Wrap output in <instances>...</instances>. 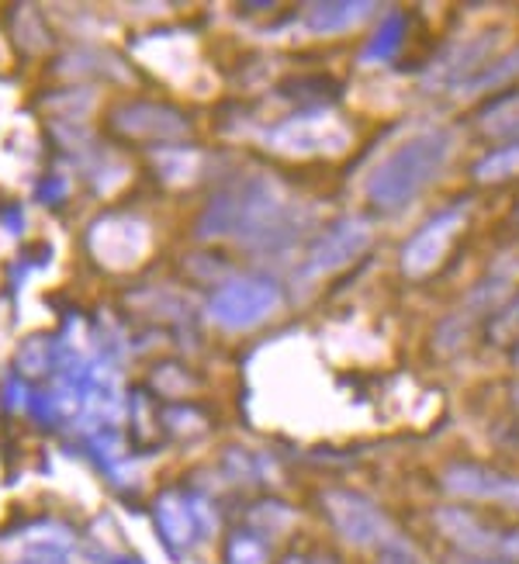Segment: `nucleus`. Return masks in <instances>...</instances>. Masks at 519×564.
<instances>
[{
    "mask_svg": "<svg viewBox=\"0 0 519 564\" xmlns=\"http://www.w3.org/2000/svg\"><path fill=\"white\" fill-rule=\"evenodd\" d=\"M451 156H454V132L447 129L419 132L409 142H402L391 156L381 160V166L367 181V198L378 208H402L440 177V170L451 163Z\"/></svg>",
    "mask_w": 519,
    "mask_h": 564,
    "instance_id": "obj_1",
    "label": "nucleus"
},
{
    "mask_svg": "<svg viewBox=\"0 0 519 564\" xmlns=\"http://www.w3.org/2000/svg\"><path fill=\"white\" fill-rule=\"evenodd\" d=\"M278 308H281V291L274 281L236 278L215 291L208 315L215 326L229 329V333H242V329H253V326L267 323Z\"/></svg>",
    "mask_w": 519,
    "mask_h": 564,
    "instance_id": "obj_2",
    "label": "nucleus"
},
{
    "mask_svg": "<svg viewBox=\"0 0 519 564\" xmlns=\"http://www.w3.org/2000/svg\"><path fill=\"white\" fill-rule=\"evenodd\" d=\"M270 145L288 156H336L350 145V129L329 111L294 115L270 132Z\"/></svg>",
    "mask_w": 519,
    "mask_h": 564,
    "instance_id": "obj_3",
    "label": "nucleus"
},
{
    "mask_svg": "<svg viewBox=\"0 0 519 564\" xmlns=\"http://www.w3.org/2000/svg\"><path fill=\"white\" fill-rule=\"evenodd\" d=\"M329 523L346 544L354 547H388L391 544V523L381 517L375 502L354 492H329L326 496Z\"/></svg>",
    "mask_w": 519,
    "mask_h": 564,
    "instance_id": "obj_4",
    "label": "nucleus"
},
{
    "mask_svg": "<svg viewBox=\"0 0 519 564\" xmlns=\"http://www.w3.org/2000/svg\"><path fill=\"white\" fill-rule=\"evenodd\" d=\"M436 527L451 536V541L472 557H519V533H502L491 530L482 520H475L472 512L464 509H440L436 512Z\"/></svg>",
    "mask_w": 519,
    "mask_h": 564,
    "instance_id": "obj_5",
    "label": "nucleus"
},
{
    "mask_svg": "<svg viewBox=\"0 0 519 564\" xmlns=\"http://www.w3.org/2000/svg\"><path fill=\"white\" fill-rule=\"evenodd\" d=\"M464 226V212L454 208V212H443L436 215L433 223H426L423 229H419L402 250V271L409 278H426L433 274L436 267L443 263V257H447L454 236L461 232Z\"/></svg>",
    "mask_w": 519,
    "mask_h": 564,
    "instance_id": "obj_6",
    "label": "nucleus"
},
{
    "mask_svg": "<svg viewBox=\"0 0 519 564\" xmlns=\"http://www.w3.org/2000/svg\"><path fill=\"white\" fill-rule=\"evenodd\" d=\"M370 247V226L364 218H343L336 223L323 239L315 242L312 260H309V278H323L333 274L350 260H357Z\"/></svg>",
    "mask_w": 519,
    "mask_h": 564,
    "instance_id": "obj_7",
    "label": "nucleus"
},
{
    "mask_svg": "<svg viewBox=\"0 0 519 564\" xmlns=\"http://www.w3.org/2000/svg\"><path fill=\"white\" fill-rule=\"evenodd\" d=\"M443 488H447L451 496H461V499L502 502V506L519 509V478L478 468V464H457V468H451L447 475H443Z\"/></svg>",
    "mask_w": 519,
    "mask_h": 564,
    "instance_id": "obj_8",
    "label": "nucleus"
},
{
    "mask_svg": "<svg viewBox=\"0 0 519 564\" xmlns=\"http://www.w3.org/2000/svg\"><path fill=\"white\" fill-rule=\"evenodd\" d=\"M90 247L108 267H132L150 247V232L136 218H105L101 226H94Z\"/></svg>",
    "mask_w": 519,
    "mask_h": 564,
    "instance_id": "obj_9",
    "label": "nucleus"
},
{
    "mask_svg": "<svg viewBox=\"0 0 519 564\" xmlns=\"http://www.w3.org/2000/svg\"><path fill=\"white\" fill-rule=\"evenodd\" d=\"M115 126L129 135H160V139H170V135H184L187 132V121L170 111V108H160V105H129L115 111Z\"/></svg>",
    "mask_w": 519,
    "mask_h": 564,
    "instance_id": "obj_10",
    "label": "nucleus"
},
{
    "mask_svg": "<svg viewBox=\"0 0 519 564\" xmlns=\"http://www.w3.org/2000/svg\"><path fill=\"white\" fill-rule=\"evenodd\" d=\"M370 11H375V4H309L302 21L315 35H339L360 24Z\"/></svg>",
    "mask_w": 519,
    "mask_h": 564,
    "instance_id": "obj_11",
    "label": "nucleus"
},
{
    "mask_svg": "<svg viewBox=\"0 0 519 564\" xmlns=\"http://www.w3.org/2000/svg\"><path fill=\"white\" fill-rule=\"evenodd\" d=\"M491 39H496V32H485V35H475L461 42L454 53L447 56V69H443V77H472V73H478L482 59L491 53Z\"/></svg>",
    "mask_w": 519,
    "mask_h": 564,
    "instance_id": "obj_12",
    "label": "nucleus"
},
{
    "mask_svg": "<svg viewBox=\"0 0 519 564\" xmlns=\"http://www.w3.org/2000/svg\"><path fill=\"white\" fill-rule=\"evenodd\" d=\"M512 77H519V48L509 53L502 63L488 66V69H478L475 77H467L464 84H457V94H478V90H496L502 84H509Z\"/></svg>",
    "mask_w": 519,
    "mask_h": 564,
    "instance_id": "obj_13",
    "label": "nucleus"
},
{
    "mask_svg": "<svg viewBox=\"0 0 519 564\" xmlns=\"http://www.w3.org/2000/svg\"><path fill=\"white\" fill-rule=\"evenodd\" d=\"M160 527H163V533H166V541H170V544L184 547V544L191 541L194 517H191L187 506H184L177 496H166V499L160 502Z\"/></svg>",
    "mask_w": 519,
    "mask_h": 564,
    "instance_id": "obj_14",
    "label": "nucleus"
},
{
    "mask_svg": "<svg viewBox=\"0 0 519 564\" xmlns=\"http://www.w3.org/2000/svg\"><path fill=\"white\" fill-rule=\"evenodd\" d=\"M482 129L488 135H499V139H519V94L506 97V101L491 105L482 115Z\"/></svg>",
    "mask_w": 519,
    "mask_h": 564,
    "instance_id": "obj_15",
    "label": "nucleus"
},
{
    "mask_svg": "<svg viewBox=\"0 0 519 564\" xmlns=\"http://www.w3.org/2000/svg\"><path fill=\"white\" fill-rule=\"evenodd\" d=\"M519 174V142L509 145V150H496L488 153L478 166H475V177L482 184H499V181H509Z\"/></svg>",
    "mask_w": 519,
    "mask_h": 564,
    "instance_id": "obj_16",
    "label": "nucleus"
},
{
    "mask_svg": "<svg viewBox=\"0 0 519 564\" xmlns=\"http://www.w3.org/2000/svg\"><path fill=\"white\" fill-rule=\"evenodd\" d=\"M399 39H402V18H391L385 29L378 32L375 45L367 48V56H391L394 48H399Z\"/></svg>",
    "mask_w": 519,
    "mask_h": 564,
    "instance_id": "obj_17",
    "label": "nucleus"
},
{
    "mask_svg": "<svg viewBox=\"0 0 519 564\" xmlns=\"http://www.w3.org/2000/svg\"><path fill=\"white\" fill-rule=\"evenodd\" d=\"M229 564H263V547L250 536H236L229 544Z\"/></svg>",
    "mask_w": 519,
    "mask_h": 564,
    "instance_id": "obj_18",
    "label": "nucleus"
},
{
    "mask_svg": "<svg viewBox=\"0 0 519 564\" xmlns=\"http://www.w3.org/2000/svg\"><path fill=\"white\" fill-rule=\"evenodd\" d=\"M491 339H496V343L519 339V302L509 305V312H502V315L496 318V326H491Z\"/></svg>",
    "mask_w": 519,
    "mask_h": 564,
    "instance_id": "obj_19",
    "label": "nucleus"
},
{
    "mask_svg": "<svg viewBox=\"0 0 519 564\" xmlns=\"http://www.w3.org/2000/svg\"><path fill=\"white\" fill-rule=\"evenodd\" d=\"M451 564H512V561H499V557H472V554H464V557H454Z\"/></svg>",
    "mask_w": 519,
    "mask_h": 564,
    "instance_id": "obj_20",
    "label": "nucleus"
},
{
    "mask_svg": "<svg viewBox=\"0 0 519 564\" xmlns=\"http://www.w3.org/2000/svg\"><path fill=\"white\" fill-rule=\"evenodd\" d=\"M512 402H516V405H519V384H516V388H512Z\"/></svg>",
    "mask_w": 519,
    "mask_h": 564,
    "instance_id": "obj_21",
    "label": "nucleus"
},
{
    "mask_svg": "<svg viewBox=\"0 0 519 564\" xmlns=\"http://www.w3.org/2000/svg\"><path fill=\"white\" fill-rule=\"evenodd\" d=\"M516 360H519V357H516Z\"/></svg>",
    "mask_w": 519,
    "mask_h": 564,
    "instance_id": "obj_22",
    "label": "nucleus"
}]
</instances>
